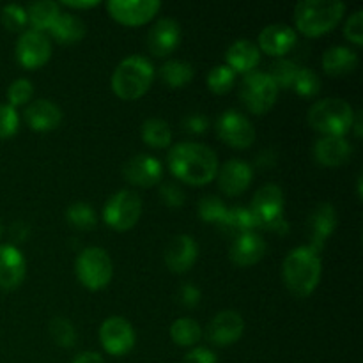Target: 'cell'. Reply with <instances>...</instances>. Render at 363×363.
Wrapping results in <instances>:
<instances>
[{"mask_svg":"<svg viewBox=\"0 0 363 363\" xmlns=\"http://www.w3.org/2000/svg\"><path fill=\"white\" fill-rule=\"evenodd\" d=\"M255 229L284 236L289 233V223L284 216V191L279 184L269 183L259 188L250 202Z\"/></svg>","mask_w":363,"mask_h":363,"instance_id":"cell-6","label":"cell"},{"mask_svg":"<svg viewBox=\"0 0 363 363\" xmlns=\"http://www.w3.org/2000/svg\"><path fill=\"white\" fill-rule=\"evenodd\" d=\"M32 96H34V85H32V82L28 78H18L7 89V101H9L7 105H11L13 108L23 106L30 101Z\"/></svg>","mask_w":363,"mask_h":363,"instance_id":"cell-39","label":"cell"},{"mask_svg":"<svg viewBox=\"0 0 363 363\" xmlns=\"http://www.w3.org/2000/svg\"><path fill=\"white\" fill-rule=\"evenodd\" d=\"M354 108L342 98H325L314 103L307 113L308 126L323 137H344L351 131Z\"/></svg>","mask_w":363,"mask_h":363,"instance_id":"cell-5","label":"cell"},{"mask_svg":"<svg viewBox=\"0 0 363 363\" xmlns=\"http://www.w3.org/2000/svg\"><path fill=\"white\" fill-rule=\"evenodd\" d=\"M165 264L176 275L190 272L199 259V245L188 234H177L169 241L165 248Z\"/></svg>","mask_w":363,"mask_h":363,"instance_id":"cell-17","label":"cell"},{"mask_svg":"<svg viewBox=\"0 0 363 363\" xmlns=\"http://www.w3.org/2000/svg\"><path fill=\"white\" fill-rule=\"evenodd\" d=\"M344 35L353 45H363V11L358 9L347 18L346 25H344Z\"/></svg>","mask_w":363,"mask_h":363,"instance_id":"cell-43","label":"cell"},{"mask_svg":"<svg viewBox=\"0 0 363 363\" xmlns=\"http://www.w3.org/2000/svg\"><path fill=\"white\" fill-rule=\"evenodd\" d=\"M298 64L289 59H277L275 62L269 67V77L275 80L277 87L279 89H291L294 80V74L298 71Z\"/></svg>","mask_w":363,"mask_h":363,"instance_id":"cell-38","label":"cell"},{"mask_svg":"<svg viewBox=\"0 0 363 363\" xmlns=\"http://www.w3.org/2000/svg\"><path fill=\"white\" fill-rule=\"evenodd\" d=\"M346 13L340 0H301L294 7V25L307 38H319L337 27Z\"/></svg>","mask_w":363,"mask_h":363,"instance_id":"cell-4","label":"cell"},{"mask_svg":"<svg viewBox=\"0 0 363 363\" xmlns=\"http://www.w3.org/2000/svg\"><path fill=\"white\" fill-rule=\"evenodd\" d=\"M142 215V199L133 190H119L103 206V222L117 233L133 229Z\"/></svg>","mask_w":363,"mask_h":363,"instance_id":"cell-8","label":"cell"},{"mask_svg":"<svg viewBox=\"0 0 363 363\" xmlns=\"http://www.w3.org/2000/svg\"><path fill=\"white\" fill-rule=\"evenodd\" d=\"M156 69L144 55H130L121 60L112 73V91L124 101L140 99L151 89Z\"/></svg>","mask_w":363,"mask_h":363,"instance_id":"cell-3","label":"cell"},{"mask_svg":"<svg viewBox=\"0 0 363 363\" xmlns=\"http://www.w3.org/2000/svg\"><path fill=\"white\" fill-rule=\"evenodd\" d=\"M201 298H202L201 289L191 282L183 284V286L177 289V301L186 308L197 307V305L201 303Z\"/></svg>","mask_w":363,"mask_h":363,"instance_id":"cell-44","label":"cell"},{"mask_svg":"<svg viewBox=\"0 0 363 363\" xmlns=\"http://www.w3.org/2000/svg\"><path fill=\"white\" fill-rule=\"evenodd\" d=\"M218 227L225 236L234 238V240L243 236V234L255 233V222L250 209L241 208V206L227 209L225 216H223L222 222L218 223Z\"/></svg>","mask_w":363,"mask_h":363,"instance_id":"cell-28","label":"cell"},{"mask_svg":"<svg viewBox=\"0 0 363 363\" xmlns=\"http://www.w3.org/2000/svg\"><path fill=\"white\" fill-rule=\"evenodd\" d=\"M2 234H4V223L2 220H0V238H2Z\"/></svg>","mask_w":363,"mask_h":363,"instance_id":"cell-52","label":"cell"},{"mask_svg":"<svg viewBox=\"0 0 363 363\" xmlns=\"http://www.w3.org/2000/svg\"><path fill=\"white\" fill-rule=\"evenodd\" d=\"M181 43V25L174 18L163 16L149 28L147 48L155 57H169Z\"/></svg>","mask_w":363,"mask_h":363,"instance_id":"cell-18","label":"cell"},{"mask_svg":"<svg viewBox=\"0 0 363 363\" xmlns=\"http://www.w3.org/2000/svg\"><path fill=\"white\" fill-rule=\"evenodd\" d=\"M50 34L60 45H74V43L82 41L85 38V23L78 16L71 13H62L57 16V20L53 21V25L50 27Z\"/></svg>","mask_w":363,"mask_h":363,"instance_id":"cell-27","label":"cell"},{"mask_svg":"<svg viewBox=\"0 0 363 363\" xmlns=\"http://www.w3.org/2000/svg\"><path fill=\"white\" fill-rule=\"evenodd\" d=\"M99 342L103 350L112 357H124L130 353L137 342V335L128 319L112 315L99 326Z\"/></svg>","mask_w":363,"mask_h":363,"instance_id":"cell-11","label":"cell"},{"mask_svg":"<svg viewBox=\"0 0 363 363\" xmlns=\"http://www.w3.org/2000/svg\"><path fill=\"white\" fill-rule=\"evenodd\" d=\"M158 77L162 78L163 84L170 89H183L194 80L195 69L191 64L184 62V60L170 59L160 66Z\"/></svg>","mask_w":363,"mask_h":363,"instance_id":"cell-29","label":"cell"},{"mask_svg":"<svg viewBox=\"0 0 363 363\" xmlns=\"http://www.w3.org/2000/svg\"><path fill=\"white\" fill-rule=\"evenodd\" d=\"M181 124H183V130L190 135H202L209 130V119L201 112L188 113Z\"/></svg>","mask_w":363,"mask_h":363,"instance_id":"cell-45","label":"cell"},{"mask_svg":"<svg viewBox=\"0 0 363 363\" xmlns=\"http://www.w3.org/2000/svg\"><path fill=\"white\" fill-rule=\"evenodd\" d=\"M208 89L215 94H227L229 91H233L234 82H236V73L230 69L225 64H220V66H215L208 73Z\"/></svg>","mask_w":363,"mask_h":363,"instance_id":"cell-36","label":"cell"},{"mask_svg":"<svg viewBox=\"0 0 363 363\" xmlns=\"http://www.w3.org/2000/svg\"><path fill=\"white\" fill-rule=\"evenodd\" d=\"M50 337L53 339V342L60 347H73L77 344V328H74L73 323L66 318H53L50 321Z\"/></svg>","mask_w":363,"mask_h":363,"instance_id":"cell-35","label":"cell"},{"mask_svg":"<svg viewBox=\"0 0 363 363\" xmlns=\"http://www.w3.org/2000/svg\"><path fill=\"white\" fill-rule=\"evenodd\" d=\"M216 135L229 147L248 149L255 142V128L247 116L238 110H225L216 119Z\"/></svg>","mask_w":363,"mask_h":363,"instance_id":"cell-10","label":"cell"},{"mask_svg":"<svg viewBox=\"0 0 363 363\" xmlns=\"http://www.w3.org/2000/svg\"><path fill=\"white\" fill-rule=\"evenodd\" d=\"M62 117L60 106L50 99H34L23 112L27 126L38 133H48V131L57 130L62 123Z\"/></svg>","mask_w":363,"mask_h":363,"instance_id":"cell-21","label":"cell"},{"mask_svg":"<svg viewBox=\"0 0 363 363\" xmlns=\"http://www.w3.org/2000/svg\"><path fill=\"white\" fill-rule=\"evenodd\" d=\"M27 275L23 254L14 245H0V289L13 291L21 286Z\"/></svg>","mask_w":363,"mask_h":363,"instance_id":"cell-22","label":"cell"},{"mask_svg":"<svg viewBox=\"0 0 363 363\" xmlns=\"http://www.w3.org/2000/svg\"><path fill=\"white\" fill-rule=\"evenodd\" d=\"M225 62L234 73L248 74L261 62V50L250 39H238L227 48Z\"/></svg>","mask_w":363,"mask_h":363,"instance_id":"cell-25","label":"cell"},{"mask_svg":"<svg viewBox=\"0 0 363 363\" xmlns=\"http://www.w3.org/2000/svg\"><path fill=\"white\" fill-rule=\"evenodd\" d=\"M358 62H360V57L350 46L337 45L332 46V48L326 50L323 53L321 66L323 71L330 77H346V74H351L358 67Z\"/></svg>","mask_w":363,"mask_h":363,"instance_id":"cell-26","label":"cell"},{"mask_svg":"<svg viewBox=\"0 0 363 363\" xmlns=\"http://www.w3.org/2000/svg\"><path fill=\"white\" fill-rule=\"evenodd\" d=\"M183 363H218V357L208 347H194L184 354Z\"/></svg>","mask_w":363,"mask_h":363,"instance_id":"cell-46","label":"cell"},{"mask_svg":"<svg viewBox=\"0 0 363 363\" xmlns=\"http://www.w3.org/2000/svg\"><path fill=\"white\" fill-rule=\"evenodd\" d=\"M123 176L130 184L138 188H151L163 179V165L151 155L131 156L123 165Z\"/></svg>","mask_w":363,"mask_h":363,"instance_id":"cell-16","label":"cell"},{"mask_svg":"<svg viewBox=\"0 0 363 363\" xmlns=\"http://www.w3.org/2000/svg\"><path fill=\"white\" fill-rule=\"evenodd\" d=\"M227 209L229 208L225 206V202L220 197H216V195H206V197H202L201 201H199L197 206L199 218H201L202 222L216 223V225L223 220Z\"/></svg>","mask_w":363,"mask_h":363,"instance_id":"cell-37","label":"cell"},{"mask_svg":"<svg viewBox=\"0 0 363 363\" xmlns=\"http://www.w3.org/2000/svg\"><path fill=\"white\" fill-rule=\"evenodd\" d=\"M74 273L82 286L89 291H101L110 284L113 264L110 254L101 247H87L74 261Z\"/></svg>","mask_w":363,"mask_h":363,"instance_id":"cell-7","label":"cell"},{"mask_svg":"<svg viewBox=\"0 0 363 363\" xmlns=\"http://www.w3.org/2000/svg\"><path fill=\"white\" fill-rule=\"evenodd\" d=\"M160 199L169 208H181L186 202V194L177 183H162L160 184Z\"/></svg>","mask_w":363,"mask_h":363,"instance_id":"cell-42","label":"cell"},{"mask_svg":"<svg viewBox=\"0 0 363 363\" xmlns=\"http://www.w3.org/2000/svg\"><path fill=\"white\" fill-rule=\"evenodd\" d=\"M167 167L172 176L183 183L204 186L215 179L220 163L216 152L208 145L199 142H179L170 147Z\"/></svg>","mask_w":363,"mask_h":363,"instance_id":"cell-1","label":"cell"},{"mask_svg":"<svg viewBox=\"0 0 363 363\" xmlns=\"http://www.w3.org/2000/svg\"><path fill=\"white\" fill-rule=\"evenodd\" d=\"M240 98L247 110L255 116L269 112L279 98V87L275 80L264 71H252L245 74L240 87Z\"/></svg>","mask_w":363,"mask_h":363,"instance_id":"cell-9","label":"cell"},{"mask_svg":"<svg viewBox=\"0 0 363 363\" xmlns=\"http://www.w3.org/2000/svg\"><path fill=\"white\" fill-rule=\"evenodd\" d=\"M25 9H27V20L30 23L32 30L43 32V34H45V30H50L53 21L60 14L59 2H53V0L34 2L28 7H25Z\"/></svg>","mask_w":363,"mask_h":363,"instance_id":"cell-30","label":"cell"},{"mask_svg":"<svg viewBox=\"0 0 363 363\" xmlns=\"http://www.w3.org/2000/svg\"><path fill=\"white\" fill-rule=\"evenodd\" d=\"M170 339L176 346L191 347L202 339V328L194 318H179L170 325Z\"/></svg>","mask_w":363,"mask_h":363,"instance_id":"cell-32","label":"cell"},{"mask_svg":"<svg viewBox=\"0 0 363 363\" xmlns=\"http://www.w3.org/2000/svg\"><path fill=\"white\" fill-rule=\"evenodd\" d=\"M266 250H268L266 241L257 233H248L236 238L230 243L229 259L233 264L240 266V268H247V266L257 264L266 255Z\"/></svg>","mask_w":363,"mask_h":363,"instance_id":"cell-23","label":"cell"},{"mask_svg":"<svg viewBox=\"0 0 363 363\" xmlns=\"http://www.w3.org/2000/svg\"><path fill=\"white\" fill-rule=\"evenodd\" d=\"M294 92L298 96H303V98H314L321 91V78L318 77L314 69L311 67H298L296 74H294L293 85H291Z\"/></svg>","mask_w":363,"mask_h":363,"instance_id":"cell-34","label":"cell"},{"mask_svg":"<svg viewBox=\"0 0 363 363\" xmlns=\"http://www.w3.org/2000/svg\"><path fill=\"white\" fill-rule=\"evenodd\" d=\"M337 222L339 220H337V209L333 208V204H330V202H319L307 218L308 238H311V243L307 247H311L312 250L321 254L326 241L335 233Z\"/></svg>","mask_w":363,"mask_h":363,"instance_id":"cell-15","label":"cell"},{"mask_svg":"<svg viewBox=\"0 0 363 363\" xmlns=\"http://www.w3.org/2000/svg\"><path fill=\"white\" fill-rule=\"evenodd\" d=\"M59 6L71 7V9H91V7L99 6V0H87V2H74V0H62Z\"/></svg>","mask_w":363,"mask_h":363,"instance_id":"cell-49","label":"cell"},{"mask_svg":"<svg viewBox=\"0 0 363 363\" xmlns=\"http://www.w3.org/2000/svg\"><path fill=\"white\" fill-rule=\"evenodd\" d=\"M357 188H358V197H362V174L357 179Z\"/></svg>","mask_w":363,"mask_h":363,"instance_id":"cell-51","label":"cell"},{"mask_svg":"<svg viewBox=\"0 0 363 363\" xmlns=\"http://www.w3.org/2000/svg\"><path fill=\"white\" fill-rule=\"evenodd\" d=\"M66 220L71 227H74L78 230H91L98 223V216H96L94 208L91 204H87V202L80 201L67 206Z\"/></svg>","mask_w":363,"mask_h":363,"instance_id":"cell-33","label":"cell"},{"mask_svg":"<svg viewBox=\"0 0 363 363\" xmlns=\"http://www.w3.org/2000/svg\"><path fill=\"white\" fill-rule=\"evenodd\" d=\"M28 234H30V227H28L27 223L16 222L13 223V227H11V236H13V240L18 241V243L27 240Z\"/></svg>","mask_w":363,"mask_h":363,"instance_id":"cell-47","label":"cell"},{"mask_svg":"<svg viewBox=\"0 0 363 363\" xmlns=\"http://www.w3.org/2000/svg\"><path fill=\"white\" fill-rule=\"evenodd\" d=\"M245 332V319L241 318L240 312L227 311L218 312L206 330L209 344L216 347H227L236 344Z\"/></svg>","mask_w":363,"mask_h":363,"instance_id":"cell-14","label":"cell"},{"mask_svg":"<svg viewBox=\"0 0 363 363\" xmlns=\"http://www.w3.org/2000/svg\"><path fill=\"white\" fill-rule=\"evenodd\" d=\"M2 25L9 32H20L23 30L25 25L28 23L27 20V9L18 4H7L2 7V14H0Z\"/></svg>","mask_w":363,"mask_h":363,"instance_id":"cell-40","label":"cell"},{"mask_svg":"<svg viewBox=\"0 0 363 363\" xmlns=\"http://www.w3.org/2000/svg\"><path fill=\"white\" fill-rule=\"evenodd\" d=\"M140 137L149 147L165 149L172 144V128L167 121L152 117V119L144 121L140 128Z\"/></svg>","mask_w":363,"mask_h":363,"instance_id":"cell-31","label":"cell"},{"mask_svg":"<svg viewBox=\"0 0 363 363\" xmlns=\"http://www.w3.org/2000/svg\"><path fill=\"white\" fill-rule=\"evenodd\" d=\"M162 9L160 0H110L106 2V11L119 23L128 27L145 25Z\"/></svg>","mask_w":363,"mask_h":363,"instance_id":"cell-13","label":"cell"},{"mask_svg":"<svg viewBox=\"0 0 363 363\" xmlns=\"http://www.w3.org/2000/svg\"><path fill=\"white\" fill-rule=\"evenodd\" d=\"M296 30L286 23H272L259 32L257 48L266 55L282 59L296 45Z\"/></svg>","mask_w":363,"mask_h":363,"instance_id":"cell-19","label":"cell"},{"mask_svg":"<svg viewBox=\"0 0 363 363\" xmlns=\"http://www.w3.org/2000/svg\"><path fill=\"white\" fill-rule=\"evenodd\" d=\"M218 188L229 197L245 194L254 179V169L243 160H229L218 169Z\"/></svg>","mask_w":363,"mask_h":363,"instance_id":"cell-20","label":"cell"},{"mask_svg":"<svg viewBox=\"0 0 363 363\" xmlns=\"http://www.w3.org/2000/svg\"><path fill=\"white\" fill-rule=\"evenodd\" d=\"M323 264L318 252L311 247H296L286 255L282 264V279L287 291L296 298H307L318 289Z\"/></svg>","mask_w":363,"mask_h":363,"instance_id":"cell-2","label":"cell"},{"mask_svg":"<svg viewBox=\"0 0 363 363\" xmlns=\"http://www.w3.org/2000/svg\"><path fill=\"white\" fill-rule=\"evenodd\" d=\"M73 363H105V360H103L101 354L96 353V351H84V353H80L74 358Z\"/></svg>","mask_w":363,"mask_h":363,"instance_id":"cell-48","label":"cell"},{"mask_svg":"<svg viewBox=\"0 0 363 363\" xmlns=\"http://www.w3.org/2000/svg\"><path fill=\"white\" fill-rule=\"evenodd\" d=\"M351 130L354 131V137L362 138V135H363V121H362V112H360V110H354V119H353V124H351Z\"/></svg>","mask_w":363,"mask_h":363,"instance_id":"cell-50","label":"cell"},{"mask_svg":"<svg viewBox=\"0 0 363 363\" xmlns=\"http://www.w3.org/2000/svg\"><path fill=\"white\" fill-rule=\"evenodd\" d=\"M52 43L50 38L38 30H23L16 43V60L27 69H38L52 59Z\"/></svg>","mask_w":363,"mask_h":363,"instance_id":"cell-12","label":"cell"},{"mask_svg":"<svg viewBox=\"0 0 363 363\" xmlns=\"http://www.w3.org/2000/svg\"><path fill=\"white\" fill-rule=\"evenodd\" d=\"M20 128V116L11 105H0V140L16 135Z\"/></svg>","mask_w":363,"mask_h":363,"instance_id":"cell-41","label":"cell"},{"mask_svg":"<svg viewBox=\"0 0 363 363\" xmlns=\"http://www.w3.org/2000/svg\"><path fill=\"white\" fill-rule=\"evenodd\" d=\"M353 155V145L344 137H321L314 144V160L323 167H340Z\"/></svg>","mask_w":363,"mask_h":363,"instance_id":"cell-24","label":"cell"}]
</instances>
